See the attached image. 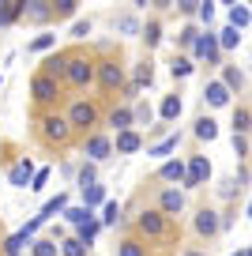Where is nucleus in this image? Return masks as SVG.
I'll return each instance as SVG.
<instances>
[{
    "mask_svg": "<svg viewBox=\"0 0 252 256\" xmlns=\"http://www.w3.org/2000/svg\"><path fill=\"white\" fill-rule=\"evenodd\" d=\"M170 72H174V80H184V76H192V72H196V64H192V56H174Z\"/></svg>",
    "mask_w": 252,
    "mask_h": 256,
    "instance_id": "7c9ffc66",
    "label": "nucleus"
},
{
    "mask_svg": "<svg viewBox=\"0 0 252 256\" xmlns=\"http://www.w3.org/2000/svg\"><path fill=\"white\" fill-rule=\"evenodd\" d=\"M132 124H136V117H132L128 106H117V110L110 113V128H113V132H128Z\"/></svg>",
    "mask_w": 252,
    "mask_h": 256,
    "instance_id": "4be33fe9",
    "label": "nucleus"
},
{
    "mask_svg": "<svg viewBox=\"0 0 252 256\" xmlns=\"http://www.w3.org/2000/svg\"><path fill=\"white\" fill-rule=\"evenodd\" d=\"M218 230H222V218H218V211H211V208L196 211V234H200V238H214Z\"/></svg>",
    "mask_w": 252,
    "mask_h": 256,
    "instance_id": "4468645a",
    "label": "nucleus"
},
{
    "mask_svg": "<svg viewBox=\"0 0 252 256\" xmlns=\"http://www.w3.org/2000/svg\"><path fill=\"white\" fill-rule=\"evenodd\" d=\"M26 16H30V19H46V16H49L46 0H30V4H26Z\"/></svg>",
    "mask_w": 252,
    "mask_h": 256,
    "instance_id": "37998d69",
    "label": "nucleus"
},
{
    "mask_svg": "<svg viewBox=\"0 0 252 256\" xmlns=\"http://www.w3.org/2000/svg\"><path fill=\"white\" fill-rule=\"evenodd\" d=\"M98 234H102V218H94V222H87V226H79V230H76V238L79 241H83V245H94V238H98Z\"/></svg>",
    "mask_w": 252,
    "mask_h": 256,
    "instance_id": "c756f323",
    "label": "nucleus"
},
{
    "mask_svg": "<svg viewBox=\"0 0 252 256\" xmlns=\"http://www.w3.org/2000/svg\"><path fill=\"white\" fill-rule=\"evenodd\" d=\"M23 12H26L23 0H4V4H0V26H12Z\"/></svg>",
    "mask_w": 252,
    "mask_h": 256,
    "instance_id": "412c9836",
    "label": "nucleus"
},
{
    "mask_svg": "<svg viewBox=\"0 0 252 256\" xmlns=\"http://www.w3.org/2000/svg\"><path fill=\"white\" fill-rule=\"evenodd\" d=\"M23 245H34V234L26 230V226H23V230H16L8 241H4V256H19V252H23Z\"/></svg>",
    "mask_w": 252,
    "mask_h": 256,
    "instance_id": "f3484780",
    "label": "nucleus"
},
{
    "mask_svg": "<svg viewBox=\"0 0 252 256\" xmlns=\"http://www.w3.org/2000/svg\"><path fill=\"white\" fill-rule=\"evenodd\" d=\"M248 132H252V113L244 106H237L234 110V136H248Z\"/></svg>",
    "mask_w": 252,
    "mask_h": 256,
    "instance_id": "393cba45",
    "label": "nucleus"
},
{
    "mask_svg": "<svg viewBox=\"0 0 252 256\" xmlns=\"http://www.w3.org/2000/svg\"><path fill=\"white\" fill-rule=\"evenodd\" d=\"M60 252V241H53V238H34V245H30V256H56Z\"/></svg>",
    "mask_w": 252,
    "mask_h": 256,
    "instance_id": "a878e982",
    "label": "nucleus"
},
{
    "mask_svg": "<svg viewBox=\"0 0 252 256\" xmlns=\"http://www.w3.org/2000/svg\"><path fill=\"white\" fill-rule=\"evenodd\" d=\"M222 83H226V87H230V90H241V83H244V76H241V72H237V68H230V64H226V68H222Z\"/></svg>",
    "mask_w": 252,
    "mask_h": 256,
    "instance_id": "4c0bfd02",
    "label": "nucleus"
},
{
    "mask_svg": "<svg viewBox=\"0 0 252 256\" xmlns=\"http://www.w3.org/2000/svg\"><path fill=\"white\" fill-rule=\"evenodd\" d=\"M98 83H102L106 90H120L124 87V68H120L117 60H102L98 64Z\"/></svg>",
    "mask_w": 252,
    "mask_h": 256,
    "instance_id": "0eeeda50",
    "label": "nucleus"
},
{
    "mask_svg": "<svg viewBox=\"0 0 252 256\" xmlns=\"http://www.w3.org/2000/svg\"><path fill=\"white\" fill-rule=\"evenodd\" d=\"M132 117H136V124H150V120H154V110H150V102H136Z\"/></svg>",
    "mask_w": 252,
    "mask_h": 256,
    "instance_id": "58836bf2",
    "label": "nucleus"
},
{
    "mask_svg": "<svg viewBox=\"0 0 252 256\" xmlns=\"http://www.w3.org/2000/svg\"><path fill=\"white\" fill-rule=\"evenodd\" d=\"M76 184H79V192H83V188H90V184H98V170H94V162H83V166H79Z\"/></svg>",
    "mask_w": 252,
    "mask_h": 256,
    "instance_id": "c85d7f7f",
    "label": "nucleus"
},
{
    "mask_svg": "<svg viewBox=\"0 0 252 256\" xmlns=\"http://www.w3.org/2000/svg\"><path fill=\"white\" fill-rule=\"evenodd\" d=\"M158 177L170 181V184H184V181H188V162H181V158L162 162V166H158Z\"/></svg>",
    "mask_w": 252,
    "mask_h": 256,
    "instance_id": "ddd939ff",
    "label": "nucleus"
},
{
    "mask_svg": "<svg viewBox=\"0 0 252 256\" xmlns=\"http://www.w3.org/2000/svg\"><path fill=\"white\" fill-rule=\"evenodd\" d=\"M117 222H120V204L110 200V204L102 208V226H117Z\"/></svg>",
    "mask_w": 252,
    "mask_h": 256,
    "instance_id": "c9c22d12",
    "label": "nucleus"
},
{
    "mask_svg": "<svg viewBox=\"0 0 252 256\" xmlns=\"http://www.w3.org/2000/svg\"><path fill=\"white\" fill-rule=\"evenodd\" d=\"M248 256H252V248H248Z\"/></svg>",
    "mask_w": 252,
    "mask_h": 256,
    "instance_id": "6e6d98bb",
    "label": "nucleus"
},
{
    "mask_svg": "<svg viewBox=\"0 0 252 256\" xmlns=\"http://www.w3.org/2000/svg\"><path fill=\"white\" fill-rule=\"evenodd\" d=\"M181 256H207V252H200V248H184Z\"/></svg>",
    "mask_w": 252,
    "mask_h": 256,
    "instance_id": "3c124183",
    "label": "nucleus"
},
{
    "mask_svg": "<svg viewBox=\"0 0 252 256\" xmlns=\"http://www.w3.org/2000/svg\"><path fill=\"white\" fill-rule=\"evenodd\" d=\"M64 222H68V226H76V230H79V226L94 222V211H90V208H83V204H72V208L64 211Z\"/></svg>",
    "mask_w": 252,
    "mask_h": 256,
    "instance_id": "6ab92c4d",
    "label": "nucleus"
},
{
    "mask_svg": "<svg viewBox=\"0 0 252 256\" xmlns=\"http://www.w3.org/2000/svg\"><path fill=\"white\" fill-rule=\"evenodd\" d=\"M211 181V162H207V154H192L188 158V181H184V188H200V184Z\"/></svg>",
    "mask_w": 252,
    "mask_h": 256,
    "instance_id": "39448f33",
    "label": "nucleus"
},
{
    "mask_svg": "<svg viewBox=\"0 0 252 256\" xmlns=\"http://www.w3.org/2000/svg\"><path fill=\"white\" fill-rule=\"evenodd\" d=\"M117 30L124 34V38H132V34H143V26H140V19H136V16H120L117 19Z\"/></svg>",
    "mask_w": 252,
    "mask_h": 256,
    "instance_id": "473e14b6",
    "label": "nucleus"
},
{
    "mask_svg": "<svg viewBox=\"0 0 252 256\" xmlns=\"http://www.w3.org/2000/svg\"><path fill=\"white\" fill-rule=\"evenodd\" d=\"M113 147H117V154H136V151L143 147V136L136 132V128H128V132H117Z\"/></svg>",
    "mask_w": 252,
    "mask_h": 256,
    "instance_id": "2eb2a0df",
    "label": "nucleus"
},
{
    "mask_svg": "<svg viewBox=\"0 0 252 256\" xmlns=\"http://www.w3.org/2000/svg\"><path fill=\"white\" fill-rule=\"evenodd\" d=\"M158 211H162L166 218H177L184 211V192L181 188H166L162 196H158Z\"/></svg>",
    "mask_w": 252,
    "mask_h": 256,
    "instance_id": "9d476101",
    "label": "nucleus"
},
{
    "mask_svg": "<svg viewBox=\"0 0 252 256\" xmlns=\"http://www.w3.org/2000/svg\"><path fill=\"white\" fill-rule=\"evenodd\" d=\"M30 94H34V102H53L56 94H60V87H56V80L53 76H34V83H30Z\"/></svg>",
    "mask_w": 252,
    "mask_h": 256,
    "instance_id": "9b49d317",
    "label": "nucleus"
},
{
    "mask_svg": "<svg viewBox=\"0 0 252 256\" xmlns=\"http://www.w3.org/2000/svg\"><path fill=\"white\" fill-rule=\"evenodd\" d=\"M83 154H87V162H94V166H98V162H106L113 154V140L102 136V132H94V136L87 140V147H83Z\"/></svg>",
    "mask_w": 252,
    "mask_h": 256,
    "instance_id": "423d86ee",
    "label": "nucleus"
},
{
    "mask_svg": "<svg viewBox=\"0 0 252 256\" xmlns=\"http://www.w3.org/2000/svg\"><path fill=\"white\" fill-rule=\"evenodd\" d=\"M237 46H241V30L226 23V26L218 30V49H237Z\"/></svg>",
    "mask_w": 252,
    "mask_h": 256,
    "instance_id": "cd10ccee",
    "label": "nucleus"
},
{
    "mask_svg": "<svg viewBox=\"0 0 252 256\" xmlns=\"http://www.w3.org/2000/svg\"><path fill=\"white\" fill-rule=\"evenodd\" d=\"M79 196H83V208H90V211L110 204V200H106V184H90V188H83Z\"/></svg>",
    "mask_w": 252,
    "mask_h": 256,
    "instance_id": "5701e85b",
    "label": "nucleus"
},
{
    "mask_svg": "<svg viewBox=\"0 0 252 256\" xmlns=\"http://www.w3.org/2000/svg\"><path fill=\"white\" fill-rule=\"evenodd\" d=\"M196 136H200V140H207V144H211V140H218V120L204 113V117L196 120Z\"/></svg>",
    "mask_w": 252,
    "mask_h": 256,
    "instance_id": "b1692460",
    "label": "nucleus"
},
{
    "mask_svg": "<svg viewBox=\"0 0 252 256\" xmlns=\"http://www.w3.org/2000/svg\"><path fill=\"white\" fill-rule=\"evenodd\" d=\"M166 222H170V218H166L162 211H140V215H136V226H140V234H147V238H166Z\"/></svg>",
    "mask_w": 252,
    "mask_h": 256,
    "instance_id": "20e7f679",
    "label": "nucleus"
},
{
    "mask_svg": "<svg viewBox=\"0 0 252 256\" xmlns=\"http://www.w3.org/2000/svg\"><path fill=\"white\" fill-rule=\"evenodd\" d=\"M143 42H147V46H158V42H162V26H158L154 19L143 26Z\"/></svg>",
    "mask_w": 252,
    "mask_h": 256,
    "instance_id": "79ce46f5",
    "label": "nucleus"
},
{
    "mask_svg": "<svg viewBox=\"0 0 252 256\" xmlns=\"http://www.w3.org/2000/svg\"><path fill=\"white\" fill-rule=\"evenodd\" d=\"M0 83H4V76H0Z\"/></svg>",
    "mask_w": 252,
    "mask_h": 256,
    "instance_id": "5fc2aeb1",
    "label": "nucleus"
},
{
    "mask_svg": "<svg viewBox=\"0 0 252 256\" xmlns=\"http://www.w3.org/2000/svg\"><path fill=\"white\" fill-rule=\"evenodd\" d=\"M64 68H68V56H60V53H53L46 60V76H53V80H56V76H64Z\"/></svg>",
    "mask_w": 252,
    "mask_h": 256,
    "instance_id": "f704fd0d",
    "label": "nucleus"
},
{
    "mask_svg": "<svg viewBox=\"0 0 252 256\" xmlns=\"http://www.w3.org/2000/svg\"><path fill=\"white\" fill-rule=\"evenodd\" d=\"M60 256H87V245L79 238H64L60 241Z\"/></svg>",
    "mask_w": 252,
    "mask_h": 256,
    "instance_id": "72a5a7b5",
    "label": "nucleus"
},
{
    "mask_svg": "<svg viewBox=\"0 0 252 256\" xmlns=\"http://www.w3.org/2000/svg\"><path fill=\"white\" fill-rule=\"evenodd\" d=\"M181 12L184 16H200V0H181Z\"/></svg>",
    "mask_w": 252,
    "mask_h": 256,
    "instance_id": "09e8293b",
    "label": "nucleus"
},
{
    "mask_svg": "<svg viewBox=\"0 0 252 256\" xmlns=\"http://www.w3.org/2000/svg\"><path fill=\"white\" fill-rule=\"evenodd\" d=\"M90 34V19H76L72 23V38H87Z\"/></svg>",
    "mask_w": 252,
    "mask_h": 256,
    "instance_id": "c03bdc74",
    "label": "nucleus"
},
{
    "mask_svg": "<svg viewBox=\"0 0 252 256\" xmlns=\"http://www.w3.org/2000/svg\"><path fill=\"white\" fill-rule=\"evenodd\" d=\"M42 132H46V140H53V144H64V140L72 136L68 113H49V117L42 120Z\"/></svg>",
    "mask_w": 252,
    "mask_h": 256,
    "instance_id": "7ed1b4c3",
    "label": "nucleus"
},
{
    "mask_svg": "<svg viewBox=\"0 0 252 256\" xmlns=\"http://www.w3.org/2000/svg\"><path fill=\"white\" fill-rule=\"evenodd\" d=\"M230 256H248V248H237V252H230Z\"/></svg>",
    "mask_w": 252,
    "mask_h": 256,
    "instance_id": "603ef678",
    "label": "nucleus"
},
{
    "mask_svg": "<svg viewBox=\"0 0 252 256\" xmlns=\"http://www.w3.org/2000/svg\"><path fill=\"white\" fill-rule=\"evenodd\" d=\"M200 19H204V23H211V19H214V4H207V0H200Z\"/></svg>",
    "mask_w": 252,
    "mask_h": 256,
    "instance_id": "49530a36",
    "label": "nucleus"
},
{
    "mask_svg": "<svg viewBox=\"0 0 252 256\" xmlns=\"http://www.w3.org/2000/svg\"><path fill=\"white\" fill-rule=\"evenodd\" d=\"M68 120H72V128H90L98 120V110L90 102H83V98H79V102H72L68 106Z\"/></svg>",
    "mask_w": 252,
    "mask_h": 256,
    "instance_id": "6e6552de",
    "label": "nucleus"
},
{
    "mask_svg": "<svg viewBox=\"0 0 252 256\" xmlns=\"http://www.w3.org/2000/svg\"><path fill=\"white\" fill-rule=\"evenodd\" d=\"M248 218H252V200H248Z\"/></svg>",
    "mask_w": 252,
    "mask_h": 256,
    "instance_id": "864d4df0",
    "label": "nucleus"
},
{
    "mask_svg": "<svg viewBox=\"0 0 252 256\" xmlns=\"http://www.w3.org/2000/svg\"><path fill=\"white\" fill-rule=\"evenodd\" d=\"M117 256H143V245H140V241H132V238H124L117 245Z\"/></svg>",
    "mask_w": 252,
    "mask_h": 256,
    "instance_id": "a19ab883",
    "label": "nucleus"
},
{
    "mask_svg": "<svg viewBox=\"0 0 252 256\" xmlns=\"http://www.w3.org/2000/svg\"><path fill=\"white\" fill-rule=\"evenodd\" d=\"M234 151H237V158H244V154H248V144H244V136H234Z\"/></svg>",
    "mask_w": 252,
    "mask_h": 256,
    "instance_id": "8fccbe9b",
    "label": "nucleus"
},
{
    "mask_svg": "<svg viewBox=\"0 0 252 256\" xmlns=\"http://www.w3.org/2000/svg\"><path fill=\"white\" fill-rule=\"evenodd\" d=\"M34 174H38V170H34V162H30V158H19L16 166L8 170V184H12V188H30V184H34Z\"/></svg>",
    "mask_w": 252,
    "mask_h": 256,
    "instance_id": "1a4fd4ad",
    "label": "nucleus"
},
{
    "mask_svg": "<svg viewBox=\"0 0 252 256\" xmlns=\"http://www.w3.org/2000/svg\"><path fill=\"white\" fill-rule=\"evenodd\" d=\"M252 23V12L244 8V4H230V26H237V30H244V26Z\"/></svg>",
    "mask_w": 252,
    "mask_h": 256,
    "instance_id": "bb28decb",
    "label": "nucleus"
},
{
    "mask_svg": "<svg viewBox=\"0 0 252 256\" xmlns=\"http://www.w3.org/2000/svg\"><path fill=\"white\" fill-rule=\"evenodd\" d=\"M192 56H196V60H207V64H218V56H222L218 34H214V30H204V34L196 38V46H192Z\"/></svg>",
    "mask_w": 252,
    "mask_h": 256,
    "instance_id": "f03ea898",
    "label": "nucleus"
},
{
    "mask_svg": "<svg viewBox=\"0 0 252 256\" xmlns=\"http://www.w3.org/2000/svg\"><path fill=\"white\" fill-rule=\"evenodd\" d=\"M53 46H56V34H38L26 49H30V53H46V49H53Z\"/></svg>",
    "mask_w": 252,
    "mask_h": 256,
    "instance_id": "e433bc0d",
    "label": "nucleus"
},
{
    "mask_svg": "<svg viewBox=\"0 0 252 256\" xmlns=\"http://www.w3.org/2000/svg\"><path fill=\"white\" fill-rule=\"evenodd\" d=\"M230 94H234V90H230L222 80H211V83L204 87V102L211 106V110H222V106H230Z\"/></svg>",
    "mask_w": 252,
    "mask_h": 256,
    "instance_id": "f8f14e48",
    "label": "nucleus"
},
{
    "mask_svg": "<svg viewBox=\"0 0 252 256\" xmlns=\"http://www.w3.org/2000/svg\"><path fill=\"white\" fill-rule=\"evenodd\" d=\"M150 80H154V64H150V60L136 64V90H140V87H150Z\"/></svg>",
    "mask_w": 252,
    "mask_h": 256,
    "instance_id": "2f4dec72",
    "label": "nucleus"
},
{
    "mask_svg": "<svg viewBox=\"0 0 252 256\" xmlns=\"http://www.w3.org/2000/svg\"><path fill=\"white\" fill-rule=\"evenodd\" d=\"M72 204H68V192H56L53 200H46V208L38 211V218L42 222H49V218H56V215H64V211H68Z\"/></svg>",
    "mask_w": 252,
    "mask_h": 256,
    "instance_id": "dca6fc26",
    "label": "nucleus"
},
{
    "mask_svg": "<svg viewBox=\"0 0 252 256\" xmlns=\"http://www.w3.org/2000/svg\"><path fill=\"white\" fill-rule=\"evenodd\" d=\"M181 110H184V102H181V94H166L162 98V106H158V117L170 124V120H177L181 117Z\"/></svg>",
    "mask_w": 252,
    "mask_h": 256,
    "instance_id": "a211bd4d",
    "label": "nucleus"
},
{
    "mask_svg": "<svg viewBox=\"0 0 252 256\" xmlns=\"http://www.w3.org/2000/svg\"><path fill=\"white\" fill-rule=\"evenodd\" d=\"M196 38H200V30H196V26H181V30H177V46H184V49H192V46H196Z\"/></svg>",
    "mask_w": 252,
    "mask_h": 256,
    "instance_id": "ea45409f",
    "label": "nucleus"
},
{
    "mask_svg": "<svg viewBox=\"0 0 252 256\" xmlns=\"http://www.w3.org/2000/svg\"><path fill=\"white\" fill-rule=\"evenodd\" d=\"M64 80L72 87H87L98 80V64H90L87 56H68V68H64Z\"/></svg>",
    "mask_w": 252,
    "mask_h": 256,
    "instance_id": "f257e3e1",
    "label": "nucleus"
},
{
    "mask_svg": "<svg viewBox=\"0 0 252 256\" xmlns=\"http://www.w3.org/2000/svg\"><path fill=\"white\" fill-rule=\"evenodd\" d=\"M46 181H49V170H38V174H34V184H30V188H34V192H42V188H46Z\"/></svg>",
    "mask_w": 252,
    "mask_h": 256,
    "instance_id": "de8ad7c7",
    "label": "nucleus"
},
{
    "mask_svg": "<svg viewBox=\"0 0 252 256\" xmlns=\"http://www.w3.org/2000/svg\"><path fill=\"white\" fill-rule=\"evenodd\" d=\"M177 144H181V136H177V132H170V136H166L162 144L147 147V154H150V158H162V162H170V154L177 151Z\"/></svg>",
    "mask_w": 252,
    "mask_h": 256,
    "instance_id": "aec40b11",
    "label": "nucleus"
},
{
    "mask_svg": "<svg viewBox=\"0 0 252 256\" xmlns=\"http://www.w3.org/2000/svg\"><path fill=\"white\" fill-rule=\"evenodd\" d=\"M56 16H72V12H76V0H56Z\"/></svg>",
    "mask_w": 252,
    "mask_h": 256,
    "instance_id": "a18cd8bd",
    "label": "nucleus"
}]
</instances>
